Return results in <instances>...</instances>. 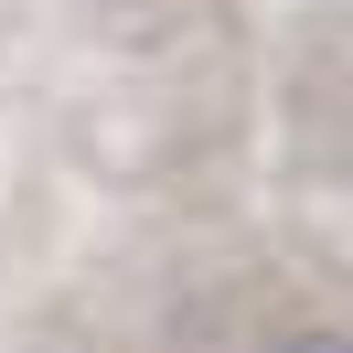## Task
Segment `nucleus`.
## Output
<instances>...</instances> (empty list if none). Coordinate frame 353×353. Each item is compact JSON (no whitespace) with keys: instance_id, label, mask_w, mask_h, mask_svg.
<instances>
[{"instance_id":"nucleus-1","label":"nucleus","mask_w":353,"mask_h":353,"mask_svg":"<svg viewBox=\"0 0 353 353\" xmlns=\"http://www.w3.org/2000/svg\"><path fill=\"white\" fill-rule=\"evenodd\" d=\"M279 353H343V332H289Z\"/></svg>"}]
</instances>
